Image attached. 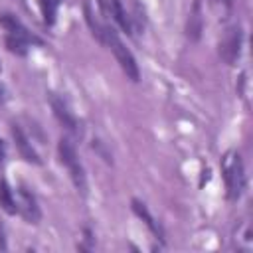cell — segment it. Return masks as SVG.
I'll return each instance as SVG.
<instances>
[{
  "label": "cell",
  "mask_w": 253,
  "mask_h": 253,
  "mask_svg": "<svg viewBox=\"0 0 253 253\" xmlns=\"http://www.w3.org/2000/svg\"><path fill=\"white\" fill-rule=\"evenodd\" d=\"M0 26H2L10 36L22 38V40H26L28 43H30V42H38V40L24 28V24H22L16 16H12V14H0Z\"/></svg>",
  "instance_id": "9"
},
{
  "label": "cell",
  "mask_w": 253,
  "mask_h": 253,
  "mask_svg": "<svg viewBox=\"0 0 253 253\" xmlns=\"http://www.w3.org/2000/svg\"><path fill=\"white\" fill-rule=\"evenodd\" d=\"M132 211H134V213H136V215H138V217L148 225V229H150L154 235H158L160 239H164V231H162L160 223L154 219V215L148 211V208H146L140 200H132Z\"/></svg>",
  "instance_id": "10"
},
{
  "label": "cell",
  "mask_w": 253,
  "mask_h": 253,
  "mask_svg": "<svg viewBox=\"0 0 253 253\" xmlns=\"http://www.w3.org/2000/svg\"><path fill=\"white\" fill-rule=\"evenodd\" d=\"M6 47L16 53V55H26L28 53V42L22 40V38H16V36H6Z\"/></svg>",
  "instance_id": "14"
},
{
  "label": "cell",
  "mask_w": 253,
  "mask_h": 253,
  "mask_svg": "<svg viewBox=\"0 0 253 253\" xmlns=\"http://www.w3.org/2000/svg\"><path fill=\"white\" fill-rule=\"evenodd\" d=\"M105 43H107V45L111 47V51L115 53V57H117L121 69L125 71V75H126L130 81H138V79H140V71H138V65H136L134 55H132V53L128 51V47L123 43V40L119 38V34H117L113 28H109V26H105Z\"/></svg>",
  "instance_id": "1"
},
{
  "label": "cell",
  "mask_w": 253,
  "mask_h": 253,
  "mask_svg": "<svg viewBox=\"0 0 253 253\" xmlns=\"http://www.w3.org/2000/svg\"><path fill=\"white\" fill-rule=\"evenodd\" d=\"M223 178L227 186V196L229 200H237L245 188V174H243V164L239 154L227 152L223 158Z\"/></svg>",
  "instance_id": "3"
},
{
  "label": "cell",
  "mask_w": 253,
  "mask_h": 253,
  "mask_svg": "<svg viewBox=\"0 0 253 253\" xmlns=\"http://www.w3.org/2000/svg\"><path fill=\"white\" fill-rule=\"evenodd\" d=\"M107 2H109V10H111V16L115 18V22L123 28V32H126L130 36L132 34V22H130V18L125 12L123 2L121 0H107Z\"/></svg>",
  "instance_id": "11"
},
{
  "label": "cell",
  "mask_w": 253,
  "mask_h": 253,
  "mask_svg": "<svg viewBox=\"0 0 253 253\" xmlns=\"http://www.w3.org/2000/svg\"><path fill=\"white\" fill-rule=\"evenodd\" d=\"M0 249H6V237H4V229L0 225Z\"/></svg>",
  "instance_id": "17"
},
{
  "label": "cell",
  "mask_w": 253,
  "mask_h": 253,
  "mask_svg": "<svg viewBox=\"0 0 253 253\" xmlns=\"http://www.w3.org/2000/svg\"><path fill=\"white\" fill-rule=\"evenodd\" d=\"M49 103H51V111H53L55 119H57L67 130L75 132V130H77V121H75V117L71 115V111L67 109V105L63 103V99H59L57 95H51V97H49Z\"/></svg>",
  "instance_id": "7"
},
{
  "label": "cell",
  "mask_w": 253,
  "mask_h": 253,
  "mask_svg": "<svg viewBox=\"0 0 253 253\" xmlns=\"http://www.w3.org/2000/svg\"><path fill=\"white\" fill-rule=\"evenodd\" d=\"M20 208L18 211L24 215V219L28 223H38L40 217H42V211L38 208V202H36V196L26 188V186H20Z\"/></svg>",
  "instance_id": "5"
},
{
  "label": "cell",
  "mask_w": 253,
  "mask_h": 253,
  "mask_svg": "<svg viewBox=\"0 0 253 253\" xmlns=\"http://www.w3.org/2000/svg\"><path fill=\"white\" fill-rule=\"evenodd\" d=\"M0 208H2L6 213H10V215H14V213L18 211L16 200H14V196H12V190H10V186H8V182H6L4 178L0 180Z\"/></svg>",
  "instance_id": "12"
},
{
  "label": "cell",
  "mask_w": 253,
  "mask_h": 253,
  "mask_svg": "<svg viewBox=\"0 0 253 253\" xmlns=\"http://www.w3.org/2000/svg\"><path fill=\"white\" fill-rule=\"evenodd\" d=\"M57 152H59V158H61V164H65V168L69 170V176L75 184V188L87 196V178H85V172H83V166L77 158V152H75V146L69 138H61L57 142Z\"/></svg>",
  "instance_id": "2"
},
{
  "label": "cell",
  "mask_w": 253,
  "mask_h": 253,
  "mask_svg": "<svg viewBox=\"0 0 253 253\" xmlns=\"http://www.w3.org/2000/svg\"><path fill=\"white\" fill-rule=\"evenodd\" d=\"M40 2V10H42V16H43V22L47 26H51L55 22V6L57 2L55 0H38Z\"/></svg>",
  "instance_id": "15"
},
{
  "label": "cell",
  "mask_w": 253,
  "mask_h": 253,
  "mask_svg": "<svg viewBox=\"0 0 253 253\" xmlns=\"http://www.w3.org/2000/svg\"><path fill=\"white\" fill-rule=\"evenodd\" d=\"M4 162V146H2V142H0V164Z\"/></svg>",
  "instance_id": "18"
},
{
  "label": "cell",
  "mask_w": 253,
  "mask_h": 253,
  "mask_svg": "<svg viewBox=\"0 0 253 253\" xmlns=\"http://www.w3.org/2000/svg\"><path fill=\"white\" fill-rule=\"evenodd\" d=\"M91 146H93V150H95V152H97V154H99L107 164H113V156H111V152L105 148V144H103L101 140H93V144H91Z\"/></svg>",
  "instance_id": "16"
},
{
  "label": "cell",
  "mask_w": 253,
  "mask_h": 253,
  "mask_svg": "<svg viewBox=\"0 0 253 253\" xmlns=\"http://www.w3.org/2000/svg\"><path fill=\"white\" fill-rule=\"evenodd\" d=\"M241 38H243V34H241V28L239 26H231V28H227V32H225V36H223V40H221V43H219V55H221V59L225 61V63H235V59L239 57V51H241Z\"/></svg>",
  "instance_id": "4"
},
{
  "label": "cell",
  "mask_w": 253,
  "mask_h": 253,
  "mask_svg": "<svg viewBox=\"0 0 253 253\" xmlns=\"http://www.w3.org/2000/svg\"><path fill=\"white\" fill-rule=\"evenodd\" d=\"M55 2H61V0H55Z\"/></svg>",
  "instance_id": "19"
},
{
  "label": "cell",
  "mask_w": 253,
  "mask_h": 253,
  "mask_svg": "<svg viewBox=\"0 0 253 253\" xmlns=\"http://www.w3.org/2000/svg\"><path fill=\"white\" fill-rule=\"evenodd\" d=\"M12 136H14V140H16V146H18V152L22 154V158H24V160H28V162L40 164V156H38V152L34 150L32 142L28 140V136L22 132V128H20V126L12 125Z\"/></svg>",
  "instance_id": "8"
},
{
  "label": "cell",
  "mask_w": 253,
  "mask_h": 253,
  "mask_svg": "<svg viewBox=\"0 0 253 253\" xmlns=\"http://www.w3.org/2000/svg\"><path fill=\"white\" fill-rule=\"evenodd\" d=\"M85 20H87V24H89V28H91V34H93L101 43H105V26L97 20L95 10L91 8L89 2H85Z\"/></svg>",
  "instance_id": "13"
},
{
  "label": "cell",
  "mask_w": 253,
  "mask_h": 253,
  "mask_svg": "<svg viewBox=\"0 0 253 253\" xmlns=\"http://www.w3.org/2000/svg\"><path fill=\"white\" fill-rule=\"evenodd\" d=\"M204 32V10H202V0H194L188 22H186V38L190 42H198Z\"/></svg>",
  "instance_id": "6"
}]
</instances>
